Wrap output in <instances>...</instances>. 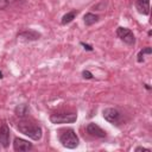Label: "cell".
Segmentation results:
<instances>
[{
  "instance_id": "9",
  "label": "cell",
  "mask_w": 152,
  "mask_h": 152,
  "mask_svg": "<svg viewBox=\"0 0 152 152\" xmlns=\"http://www.w3.org/2000/svg\"><path fill=\"white\" fill-rule=\"evenodd\" d=\"M0 144L4 147H7L10 144V129L6 125H2L0 127Z\"/></svg>"
},
{
  "instance_id": "20",
  "label": "cell",
  "mask_w": 152,
  "mask_h": 152,
  "mask_svg": "<svg viewBox=\"0 0 152 152\" xmlns=\"http://www.w3.org/2000/svg\"><path fill=\"white\" fill-rule=\"evenodd\" d=\"M0 78H2V74H1V71H0Z\"/></svg>"
},
{
  "instance_id": "7",
  "label": "cell",
  "mask_w": 152,
  "mask_h": 152,
  "mask_svg": "<svg viewBox=\"0 0 152 152\" xmlns=\"http://www.w3.org/2000/svg\"><path fill=\"white\" fill-rule=\"evenodd\" d=\"M33 146L31 142H28L27 140H24L21 138H15L14 141H13V148L15 151H19V152H24V151H28L31 150Z\"/></svg>"
},
{
  "instance_id": "2",
  "label": "cell",
  "mask_w": 152,
  "mask_h": 152,
  "mask_svg": "<svg viewBox=\"0 0 152 152\" xmlns=\"http://www.w3.org/2000/svg\"><path fill=\"white\" fill-rule=\"evenodd\" d=\"M58 139H59V142L66 148H75L78 146V137L71 128L61 131Z\"/></svg>"
},
{
  "instance_id": "14",
  "label": "cell",
  "mask_w": 152,
  "mask_h": 152,
  "mask_svg": "<svg viewBox=\"0 0 152 152\" xmlns=\"http://www.w3.org/2000/svg\"><path fill=\"white\" fill-rule=\"evenodd\" d=\"M151 52H152V50H151V48H145L144 50H141L139 53H138V62H142L144 61V55H151Z\"/></svg>"
},
{
  "instance_id": "10",
  "label": "cell",
  "mask_w": 152,
  "mask_h": 152,
  "mask_svg": "<svg viewBox=\"0 0 152 152\" xmlns=\"http://www.w3.org/2000/svg\"><path fill=\"white\" fill-rule=\"evenodd\" d=\"M135 8L139 13L147 15L150 13V0H135Z\"/></svg>"
},
{
  "instance_id": "12",
  "label": "cell",
  "mask_w": 152,
  "mask_h": 152,
  "mask_svg": "<svg viewBox=\"0 0 152 152\" xmlns=\"http://www.w3.org/2000/svg\"><path fill=\"white\" fill-rule=\"evenodd\" d=\"M27 112H28V107H27V104H25V103L18 104V106L14 108V113H15L18 116H20V118L25 116V115L27 114Z\"/></svg>"
},
{
  "instance_id": "3",
  "label": "cell",
  "mask_w": 152,
  "mask_h": 152,
  "mask_svg": "<svg viewBox=\"0 0 152 152\" xmlns=\"http://www.w3.org/2000/svg\"><path fill=\"white\" fill-rule=\"evenodd\" d=\"M77 119V114L75 113H55L50 116V121L52 124H71Z\"/></svg>"
},
{
  "instance_id": "4",
  "label": "cell",
  "mask_w": 152,
  "mask_h": 152,
  "mask_svg": "<svg viewBox=\"0 0 152 152\" xmlns=\"http://www.w3.org/2000/svg\"><path fill=\"white\" fill-rule=\"evenodd\" d=\"M116 36L127 45L132 46L135 44V37L133 34V32L129 30V28H126V27H118L116 30Z\"/></svg>"
},
{
  "instance_id": "6",
  "label": "cell",
  "mask_w": 152,
  "mask_h": 152,
  "mask_svg": "<svg viewBox=\"0 0 152 152\" xmlns=\"http://www.w3.org/2000/svg\"><path fill=\"white\" fill-rule=\"evenodd\" d=\"M87 132H88L90 135L95 137V138H104V137H106V132H104L99 125H96L95 122L88 124V126H87Z\"/></svg>"
},
{
  "instance_id": "5",
  "label": "cell",
  "mask_w": 152,
  "mask_h": 152,
  "mask_svg": "<svg viewBox=\"0 0 152 152\" xmlns=\"http://www.w3.org/2000/svg\"><path fill=\"white\" fill-rule=\"evenodd\" d=\"M102 114H103L104 120H107L110 124H119L122 118L121 113L115 108H106V109H103Z\"/></svg>"
},
{
  "instance_id": "13",
  "label": "cell",
  "mask_w": 152,
  "mask_h": 152,
  "mask_svg": "<svg viewBox=\"0 0 152 152\" xmlns=\"http://www.w3.org/2000/svg\"><path fill=\"white\" fill-rule=\"evenodd\" d=\"M77 15V12L76 11H71V12H68L66 14H64L63 17H62V20H61V23L63 24V25H65V24H69L70 21H72L74 19H75V17Z\"/></svg>"
},
{
  "instance_id": "8",
  "label": "cell",
  "mask_w": 152,
  "mask_h": 152,
  "mask_svg": "<svg viewBox=\"0 0 152 152\" xmlns=\"http://www.w3.org/2000/svg\"><path fill=\"white\" fill-rule=\"evenodd\" d=\"M18 38L20 40H24V42H31V40H37L40 38V33L34 31V30H27V31H24V32H20L18 34Z\"/></svg>"
},
{
  "instance_id": "16",
  "label": "cell",
  "mask_w": 152,
  "mask_h": 152,
  "mask_svg": "<svg viewBox=\"0 0 152 152\" xmlns=\"http://www.w3.org/2000/svg\"><path fill=\"white\" fill-rule=\"evenodd\" d=\"M82 75H83V77H84V78H93V75H91L88 70H84V71L82 72Z\"/></svg>"
},
{
  "instance_id": "11",
  "label": "cell",
  "mask_w": 152,
  "mask_h": 152,
  "mask_svg": "<svg viewBox=\"0 0 152 152\" xmlns=\"http://www.w3.org/2000/svg\"><path fill=\"white\" fill-rule=\"evenodd\" d=\"M83 19H84V24L87 26H90V25L95 24L99 20V17L96 14H94V13H87V14H84Z\"/></svg>"
},
{
  "instance_id": "18",
  "label": "cell",
  "mask_w": 152,
  "mask_h": 152,
  "mask_svg": "<svg viewBox=\"0 0 152 152\" xmlns=\"http://www.w3.org/2000/svg\"><path fill=\"white\" fill-rule=\"evenodd\" d=\"M83 46H84V49H87V50H89V51H91L93 50V48L90 46V45H87V44H84V43H81Z\"/></svg>"
},
{
  "instance_id": "1",
  "label": "cell",
  "mask_w": 152,
  "mask_h": 152,
  "mask_svg": "<svg viewBox=\"0 0 152 152\" xmlns=\"http://www.w3.org/2000/svg\"><path fill=\"white\" fill-rule=\"evenodd\" d=\"M18 129L20 133L25 134L26 137L31 138L32 140H39L43 135V131L40 128V126L33 124V122H30V121H25V120H21L18 122Z\"/></svg>"
},
{
  "instance_id": "15",
  "label": "cell",
  "mask_w": 152,
  "mask_h": 152,
  "mask_svg": "<svg viewBox=\"0 0 152 152\" xmlns=\"http://www.w3.org/2000/svg\"><path fill=\"white\" fill-rule=\"evenodd\" d=\"M8 4H10V2H8L7 0H0V10H4V8H6Z\"/></svg>"
},
{
  "instance_id": "19",
  "label": "cell",
  "mask_w": 152,
  "mask_h": 152,
  "mask_svg": "<svg viewBox=\"0 0 152 152\" xmlns=\"http://www.w3.org/2000/svg\"><path fill=\"white\" fill-rule=\"evenodd\" d=\"M8 2H13V1H15V0H7Z\"/></svg>"
},
{
  "instance_id": "17",
  "label": "cell",
  "mask_w": 152,
  "mask_h": 152,
  "mask_svg": "<svg viewBox=\"0 0 152 152\" xmlns=\"http://www.w3.org/2000/svg\"><path fill=\"white\" fill-rule=\"evenodd\" d=\"M135 151L138 152V151H146V152H148L150 151V148H145V147H137L135 148Z\"/></svg>"
}]
</instances>
